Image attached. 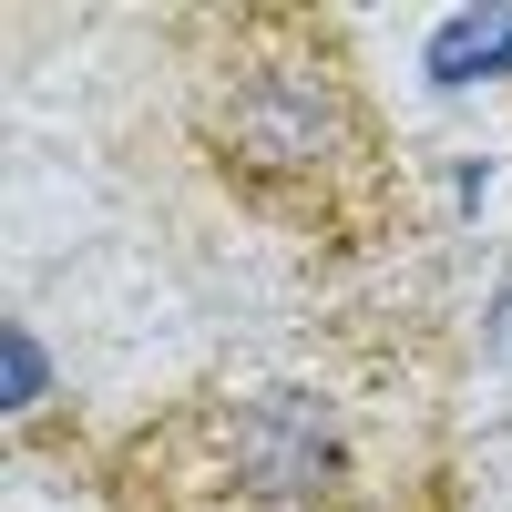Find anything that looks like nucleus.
<instances>
[{"label":"nucleus","instance_id":"f257e3e1","mask_svg":"<svg viewBox=\"0 0 512 512\" xmlns=\"http://www.w3.org/2000/svg\"><path fill=\"white\" fill-rule=\"evenodd\" d=\"M113 512H461L441 359L400 328H308L185 379L103 451Z\"/></svg>","mask_w":512,"mask_h":512},{"label":"nucleus","instance_id":"f03ea898","mask_svg":"<svg viewBox=\"0 0 512 512\" xmlns=\"http://www.w3.org/2000/svg\"><path fill=\"white\" fill-rule=\"evenodd\" d=\"M185 144L236 195V216L287 236L297 256H379L410 236V164L359 62V31L297 0L185 11Z\"/></svg>","mask_w":512,"mask_h":512}]
</instances>
